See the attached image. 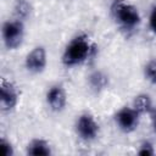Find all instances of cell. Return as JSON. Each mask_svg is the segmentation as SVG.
Returning <instances> with one entry per match:
<instances>
[{
	"label": "cell",
	"instance_id": "cell-12",
	"mask_svg": "<svg viewBox=\"0 0 156 156\" xmlns=\"http://www.w3.org/2000/svg\"><path fill=\"white\" fill-rule=\"evenodd\" d=\"M143 76L147 83L156 85V57L147 60L143 67Z\"/></svg>",
	"mask_w": 156,
	"mask_h": 156
},
{
	"label": "cell",
	"instance_id": "cell-17",
	"mask_svg": "<svg viewBox=\"0 0 156 156\" xmlns=\"http://www.w3.org/2000/svg\"><path fill=\"white\" fill-rule=\"evenodd\" d=\"M150 116H151V127H152L154 133L156 134V107H154V110L150 113Z\"/></svg>",
	"mask_w": 156,
	"mask_h": 156
},
{
	"label": "cell",
	"instance_id": "cell-14",
	"mask_svg": "<svg viewBox=\"0 0 156 156\" xmlns=\"http://www.w3.org/2000/svg\"><path fill=\"white\" fill-rule=\"evenodd\" d=\"M28 15H29V4L24 0H17L15 5V17L24 21Z\"/></svg>",
	"mask_w": 156,
	"mask_h": 156
},
{
	"label": "cell",
	"instance_id": "cell-2",
	"mask_svg": "<svg viewBox=\"0 0 156 156\" xmlns=\"http://www.w3.org/2000/svg\"><path fill=\"white\" fill-rule=\"evenodd\" d=\"M110 16L115 24L126 33L135 32L143 21L139 9L128 0H113L110 5Z\"/></svg>",
	"mask_w": 156,
	"mask_h": 156
},
{
	"label": "cell",
	"instance_id": "cell-1",
	"mask_svg": "<svg viewBox=\"0 0 156 156\" xmlns=\"http://www.w3.org/2000/svg\"><path fill=\"white\" fill-rule=\"evenodd\" d=\"M98 46L84 32L73 35L65 45L61 54V62L67 68H74L89 62L96 54Z\"/></svg>",
	"mask_w": 156,
	"mask_h": 156
},
{
	"label": "cell",
	"instance_id": "cell-11",
	"mask_svg": "<svg viewBox=\"0 0 156 156\" xmlns=\"http://www.w3.org/2000/svg\"><path fill=\"white\" fill-rule=\"evenodd\" d=\"M141 116L143 115H150L154 110V102L151 96L147 93H140L138 95H135V98L133 99L132 104H130Z\"/></svg>",
	"mask_w": 156,
	"mask_h": 156
},
{
	"label": "cell",
	"instance_id": "cell-10",
	"mask_svg": "<svg viewBox=\"0 0 156 156\" xmlns=\"http://www.w3.org/2000/svg\"><path fill=\"white\" fill-rule=\"evenodd\" d=\"M87 83L91 91L101 93L108 85V76L101 69H94L88 74Z\"/></svg>",
	"mask_w": 156,
	"mask_h": 156
},
{
	"label": "cell",
	"instance_id": "cell-16",
	"mask_svg": "<svg viewBox=\"0 0 156 156\" xmlns=\"http://www.w3.org/2000/svg\"><path fill=\"white\" fill-rule=\"evenodd\" d=\"M147 27L151 33L156 35V5H154L147 16Z\"/></svg>",
	"mask_w": 156,
	"mask_h": 156
},
{
	"label": "cell",
	"instance_id": "cell-15",
	"mask_svg": "<svg viewBox=\"0 0 156 156\" xmlns=\"http://www.w3.org/2000/svg\"><path fill=\"white\" fill-rule=\"evenodd\" d=\"M1 146H2V149H4V154H5V156H13V155L16 154V151H15V146H13L12 141H11L10 139L5 138V136L1 138Z\"/></svg>",
	"mask_w": 156,
	"mask_h": 156
},
{
	"label": "cell",
	"instance_id": "cell-9",
	"mask_svg": "<svg viewBox=\"0 0 156 156\" xmlns=\"http://www.w3.org/2000/svg\"><path fill=\"white\" fill-rule=\"evenodd\" d=\"M52 145L51 143L41 136H37L30 139L26 145V154L32 156H49L51 155Z\"/></svg>",
	"mask_w": 156,
	"mask_h": 156
},
{
	"label": "cell",
	"instance_id": "cell-3",
	"mask_svg": "<svg viewBox=\"0 0 156 156\" xmlns=\"http://www.w3.org/2000/svg\"><path fill=\"white\" fill-rule=\"evenodd\" d=\"M26 37V24L24 21L17 17H11L6 21H4L1 26V39L4 46L12 51L18 49Z\"/></svg>",
	"mask_w": 156,
	"mask_h": 156
},
{
	"label": "cell",
	"instance_id": "cell-4",
	"mask_svg": "<svg viewBox=\"0 0 156 156\" xmlns=\"http://www.w3.org/2000/svg\"><path fill=\"white\" fill-rule=\"evenodd\" d=\"M73 129L76 136L83 143L95 141L101 132V127L98 118L89 111H84L76 117Z\"/></svg>",
	"mask_w": 156,
	"mask_h": 156
},
{
	"label": "cell",
	"instance_id": "cell-6",
	"mask_svg": "<svg viewBox=\"0 0 156 156\" xmlns=\"http://www.w3.org/2000/svg\"><path fill=\"white\" fill-rule=\"evenodd\" d=\"M49 62V56L45 46L43 45H35L24 56L23 66L26 71L30 74H41Z\"/></svg>",
	"mask_w": 156,
	"mask_h": 156
},
{
	"label": "cell",
	"instance_id": "cell-7",
	"mask_svg": "<svg viewBox=\"0 0 156 156\" xmlns=\"http://www.w3.org/2000/svg\"><path fill=\"white\" fill-rule=\"evenodd\" d=\"M21 99L18 87L10 79L1 78L0 80V108L2 112L13 111Z\"/></svg>",
	"mask_w": 156,
	"mask_h": 156
},
{
	"label": "cell",
	"instance_id": "cell-5",
	"mask_svg": "<svg viewBox=\"0 0 156 156\" xmlns=\"http://www.w3.org/2000/svg\"><path fill=\"white\" fill-rule=\"evenodd\" d=\"M140 119L141 115L132 105H124L119 107L113 115V122L116 127L124 134L135 132L140 124Z\"/></svg>",
	"mask_w": 156,
	"mask_h": 156
},
{
	"label": "cell",
	"instance_id": "cell-13",
	"mask_svg": "<svg viewBox=\"0 0 156 156\" xmlns=\"http://www.w3.org/2000/svg\"><path fill=\"white\" fill-rule=\"evenodd\" d=\"M155 145L150 139H144L138 145L136 154L140 156H154L155 155Z\"/></svg>",
	"mask_w": 156,
	"mask_h": 156
},
{
	"label": "cell",
	"instance_id": "cell-8",
	"mask_svg": "<svg viewBox=\"0 0 156 156\" xmlns=\"http://www.w3.org/2000/svg\"><path fill=\"white\" fill-rule=\"evenodd\" d=\"M45 104L51 112L61 113L68 104V93L63 84L55 83L50 85L45 93Z\"/></svg>",
	"mask_w": 156,
	"mask_h": 156
}]
</instances>
